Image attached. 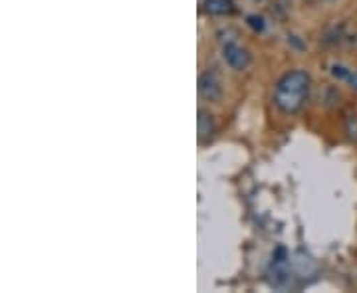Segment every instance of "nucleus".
Wrapping results in <instances>:
<instances>
[{
    "label": "nucleus",
    "instance_id": "1",
    "mask_svg": "<svg viewBox=\"0 0 357 293\" xmlns=\"http://www.w3.org/2000/svg\"><path fill=\"white\" fill-rule=\"evenodd\" d=\"M312 77L304 70H292L278 79L274 90V103L282 113L294 115L302 109L307 100Z\"/></svg>",
    "mask_w": 357,
    "mask_h": 293
},
{
    "label": "nucleus",
    "instance_id": "2",
    "mask_svg": "<svg viewBox=\"0 0 357 293\" xmlns=\"http://www.w3.org/2000/svg\"><path fill=\"white\" fill-rule=\"evenodd\" d=\"M199 93L203 95L204 100H208V102H218L220 100L222 88H220V81H218L217 74L204 72L203 76L199 77Z\"/></svg>",
    "mask_w": 357,
    "mask_h": 293
},
{
    "label": "nucleus",
    "instance_id": "3",
    "mask_svg": "<svg viewBox=\"0 0 357 293\" xmlns=\"http://www.w3.org/2000/svg\"><path fill=\"white\" fill-rule=\"evenodd\" d=\"M222 56H225L227 64L232 70H244L246 65L250 64V54L241 46H236V44H227L225 50H222Z\"/></svg>",
    "mask_w": 357,
    "mask_h": 293
},
{
    "label": "nucleus",
    "instance_id": "4",
    "mask_svg": "<svg viewBox=\"0 0 357 293\" xmlns=\"http://www.w3.org/2000/svg\"><path fill=\"white\" fill-rule=\"evenodd\" d=\"M197 127H199V141L201 143H208L215 135V119L213 115L206 113L204 109L199 111V119H197Z\"/></svg>",
    "mask_w": 357,
    "mask_h": 293
},
{
    "label": "nucleus",
    "instance_id": "5",
    "mask_svg": "<svg viewBox=\"0 0 357 293\" xmlns=\"http://www.w3.org/2000/svg\"><path fill=\"white\" fill-rule=\"evenodd\" d=\"M203 6L206 13L215 14V16H225L234 10L232 0H204Z\"/></svg>",
    "mask_w": 357,
    "mask_h": 293
},
{
    "label": "nucleus",
    "instance_id": "6",
    "mask_svg": "<svg viewBox=\"0 0 357 293\" xmlns=\"http://www.w3.org/2000/svg\"><path fill=\"white\" fill-rule=\"evenodd\" d=\"M332 76L335 79H340V81H347L351 88H356L357 90V74L356 72H351L349 68H345V65L335 64L332 65Z\"/></svg>",
    "mask_w": 357,
    "mask_h": 293
},
{
    "label": "nucleus",
    "instance_id": "7",
    "mask_svg": "<svg viewBox=\"0 0 357 293\" xmlns=\"http://www.w3.org/2000/svg\"><path fill=\"white\" fill-rule=\"evenodd\" d=\"M345 133L351 141H357V115L349 113L345 117Z\"/></svg>",
    "mask_w": 357,
    "mask_h": 293
},
{
    "label": "nucleus",
    "instance_id": "8",
    "mask_svg": "<svg viewBox=\"0 0 357 293\" xmlns=\"http://www.w3.org/2000/svg\"><path fill=\"white\" fill-rule=\"evenodd\" d=\"M248 24H250V28L256 30V32H262V30H264V20H262L260 16H248Z\"/></svg>",
    "mask_w": 357,
    "mask_h": 293
}]
</instances>
